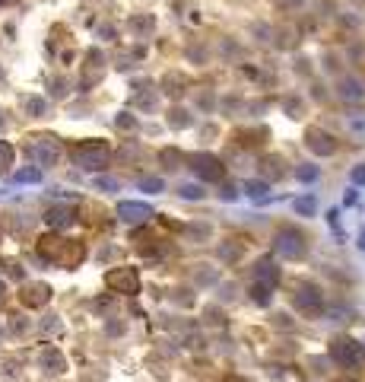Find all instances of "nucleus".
Masks as SVG:
<instances>
[{"mask_svg": "<svg viewBox=\"0 0 365 382\" xmlns=\"http://www.w3.org/2000/svg\"><path fill=\"white\" fill-rule=\"evenodd\" d=\"M70 160L83 169V172H102L111 163V146L105 140H80L70 150Z\"/></svg>", "mask_w": 365, "mask_h": 382, "instance_id": "1", "label": "nucleus"}, {"mask_svg": "<svg viewBox=\"0 0 365 382\" xmlns=\"http://www.w3.org/2000/svg\"><path fill=\"white\" fill-rule=\"evenodd\" d=\"M38 255H42L45 261H51V264L73 268V264L83 261L86 249L80 243H73V239H55V236H48V239H42V243H38Z\"/></svg>", "mask_w": 365, "mask_h": 382, "instance_id": "2", "label": "nucleus"}, {"mask_svg": "<svg viewBox=\"0 0 365 382\" xmlns=\"http://www.w3.org/2000/svg\"><path fill=\"white\" fill-rule=\"evenodd\" d=\"M26 153L38 169H48L61 160V140L51 134H32V137H26Z\"/></svg>", "mask_w": 365, "mask_h": 382, "instance_id": "3", "label": "nucleus"}, {"mask_svg": "<svg viewBox=\"0 0 365 382\" xmlns=\"http://www.w3.org/2000/svg\"><path fill=\"white\" fill-rule=\"evenodd\" d=\"M331 357H334V363L343 367V369H359L362 367V360H365L362 344L352 341V338H334L331 341Z\"/></svg>", "mask_w": 365, "mask_h": 382, "instance_id": "4", "label": "nucleus"}, {"mask_svg": "<svg viewBox=\"0 0 365 382\" xmlns=\"http://www.w3.org/2000/svg\"><path fill=\"white\" fill-rule=\"evenodd\" d=\"M273 249H276V255H282V258H305L308 243H305V236L299 233L296 226H286V229H280V233H276Z\"/></svg>", "mask_w": 365, "mask_h": 382, "instance_id": "5", "label": "nucleus"}, {"mask_svg": "<svg viewBox=\"0 0 365 382\" xmlns=\"http://www.w3.org/2000/svg\"><path fill=\"white\" fill-rule=\"evenodd\" d=\"M105 284H108L111 290L124 293V296H137L140 293V274H137V268H115V271L105 274Z\"/></svg>", "mask_w": 365, "mask_h": 382, "instance_id": "6", "label": "nucleus"}, {"mask_svg": "<svg viewBox=\"0 0 365 382\" xmlns=\"http://www.w3.org/2000/svg\"><path fill=\"white\" fill-rule=\"evenodd\" d=\"M191 172L197 175V179H203V182H220L226 169H222L220 156H213V153H194L191 156Z\"/></svg>", "mask_w": 365, "mask_h": 382, "instance_id": "7", "label": "nucleus"}, {"mask_svg": "<svg viewBox=\"0 0 365 382\" xmlns=\"http://www.w3.org/2000/svg\"><path fill=\"white\" fill-rule=\"evenodd\" d=\"M292 306L305 315H317L324 309V296L315 284H302V287H296V293H292Z\"/></svg>", "mask_w": 365, "mask_h": 382, "instance_id": "8", "label": "nucleus"}, {"mask_svg": "<svg viewBox=\"0 0 365 382\" xmlns=\"http://www.w3.org/2000/svg\"><path fill=\"white\" fill-rule=\"evenodd\" d=\"M117 217L124 223H146L152 217V207L143 201H121L117 204Z\"/></svg>", "mask_w": 365, "mask_h": 382, "instance_id": "9", "label": "nucleus"}, {"mask_svg": "<svg viewBox=\"0 0 365 382\" xmlns=\"http://www.w3.org/2000/svg\"><path fill=\"white\" fill-rule=\"evenodd\" d=\"M255 284H264V287H270V290L280 284V268H276V261L270 255H264L261 261L255 264Z\"/></svg>", "mask_w": 365, "mask_h": 382, "instance_id": "10", "label": "nucleus"}, {"mask_svg": "<svg viewBox=\"0 0 365 382\" xmlns=\"http://www.w3.org/2000/svg\"><path fill=\"white\" fill-rule=\"evenodd\" d=\"M305 137H308V150L311 153H321V156H331V153H337V140H334L327 131H321V128H311Z\"/></svg>", "mask_w": 365, "mask_h": 382, "instance_id": "11", "label": "nucleus"}, {"mask_svg": "<svg viewBox=\"0 0 365 382\" xmlns=\"http://www.w3.org/2000/svg\"><path fill=\"white\" fill-rule=\"evenodd\" d=\"M38 367L48 376H61L64 369H67V360H64V354L57 348H45L42 354H38Z\"/></svg>", "mask_w": 365, "mask_h": 382, "instance_id": "12", "label": "nucleus"}, {"mask_svg": "<svg viewBox=\"0 0 365 382\" xmlns=\"http://www.w3.org/2000/svg\"><path fill=\"white\" fill-rule=\"evenodd\" d=\"M45 223L55 229H67L76 223V207H51L48 214H45Z\"/></svg>", "mask_w": 365, "mask_h": 382, "instance_id": "13", "label": "nucleus"}, {"mask_svg": "<svg viewBox=\"0 0 365 382\" xmlns=\"http://www.w3.org/2000/svg\"><path fill=\"white\" fill-rule=\"evenodd\" d=\"M51 299V287L48 284H32L22 290V303L26 306H45Z\"/></svg>", "mask_w": 365, "mask_h": 382, "instance_id": "14", "label": "nucleus"}, {"mask_svg": "<svg viewBox=\"0 0 365 382\" xmlns=\"http://www.w3.org/2000/svg\"><path fill=\"white\" fill-rule=\"evenodd\" d=\"M13 182H16V185H35V182H42V169H38V166L16 169V172H13Z\"/></svg>", "mask_w": 365, "mask_h": 382, "instance_id": "15", "label": "nucleus"}, {"mask_svg": "<svg viewBox=\"0 0 365 382\" xmlns=\"http://www.w3.org/2000/svg\"><path fill=\"white\" fill-rule=\"evenodd\" d=\"M267 191H270V185H267V182H261V179H248V182H245V195L255 198V201H264Z\"/></svg>", "mask_w": 365, "mask_h": 382, "instance_id": "16", "label": "nucleus"}, {"mask_svg": "<svg viewBox=\"0 0 365 382\" xmlns=\"http://www.w3.org/2000/svg\"><path fill=\"white\" fill-rule=\"evenodd\" d=\"M13 156H16L13 144H7V140H0V172H7V169L13 166Z\"/></svg>", "mask_w": 365, "mask_h": 382, "instance_id": "17", "label": "nucleus"}, {"mask_svg": "<svg viewBox=\"0 0 365 382\" xmlns=\"http://www.w3.org/2000/svg\"><path fill=\"white\" fill-rule=\"evenodd\" d=\"M292 207H296V214L311 217V214H315V207H317V201L311 195H305V198H296V201H292Z\"/></svg>", "mask_w": 365, "mask_h": 382, "instance_id": "18", "label": "nucleus"}, {"mask_svg": "<svg viewBox=\"0 0 365 382\" xmlns=\"http://www.w3.org/2000/svg\"><path fill=\"white\" fill-rule=\"evenodd\" d=\"M343 99H350V102H356V99H362V83L359 80H343Z\"/></svg>", "mask_w": 365, "mask_h": 382, "instance_id": "19", "label": "nucleus"}, {"mask_svg": "<svg viewBox=\"0 0 365 382\" xmlns=\"http://www.w3.org/2000/svg\"><path fill=\"white\" fill-rule=\"evenodd\" d=\"M251 296H255V303L267 306L270 299H273V290H270V287H264V284H255V287H251Z\"/></svg>", "mask_w": 365, "mask_h": 382, "instance_id": "20", "label": "nucleus"}, {"mask_svg": "<svg viewBox=\"0 0 365 382\" xmlns=\"http://www.w3.org/2000/svg\"><path fill=\"white\" fill-rule=\"evenodd\" d=\"M140 188L150 191V195H159V191L166 188V182H162V179H140Z\"/></svg>", "mask_w": 365, "mask_h": 382, "instance_id": "21", "label": "nucleus"}, {"mask_svg": "<svg viewBox=\"0 0 365 382\" xmlns=\"http://www.w3.org/2000/svg\"><path fill=\"white\" fill-rule=\"evenodd\" d=\"M26 109H29V115H35V118H38V115H45V109H48V105H45V99H26Z\"/></svg>", "mask_w": 365, "mask_h": 382, "instance_id": "22", "label": "nucleus"}, {"mask_svg": "<svg viewBox=\"0 0 365 382\" xmlns=\"http://www.w3.org/2000/svg\"><path fill=\"white\" fill-rule=\"evenodd\" d=\"M181 195H185L187 201H191V198L194 201H200V198H203V188L200 185H181Z\"/></svg>", "mask_w": 365, "mask_h": 382, "instance_id": "23", "label": "nucleus"}, {"mask_svg": "<svg viewBox=\"0 0 365 382\" xmlns=\"http://www.w3.org/2000/svg\"><path fill=\"white\" fill-rule=\"evenodd\" d=\"M115 125H117V128H121V131H131V128H134V125H137V121H134V118H131V115H127V111H124V115H117V118H115Z\"/></svg>", "mask_w": 365, "mask_h": 382, "instance_id": "24", "label": "nucleus"}, {"mask_svg": "<svg viewBox=\"0 0 365 382\" xmlns=\"http://www.w3.org/2000/svg\"><path fill=\"white\" fill-rule=\"evenodd\" d=\"M296 179H302V182H315V179H317V169H315V166H305V169H299V172H296Z\"/></svg>", "mask_w": 365, "mask_h": 382, "instance_id": "25", "label": "nucleus"}, {"mask_svg": "<svg viewBox=\"0 0 365 382\" xmlns=\"http://www.w3.org/2000/svg\"><path fill=\"white\" fill-rule=\"evenodd\" d=\"M350 179H352V185H365V166H356V169H352Z\"/></svg>", "mask_w": 365, "mask_h": 382, "instance_id": "26", "label": "nucleus"}, {"mask_svg": "<svg viewBox=\"0 0 365 382\" xmlns=\"http://www.w3.org/2000/svg\"><path fill=\"white\" fill-rule=\"evenodd\" d=\"M96 185H99V188H105V191H117V182H115V179H99Z\"/></svg>", "mask_w": 365, "mask_h": 382, "instance_id": "27", "label": "nucleus"}, {"mask_svg": "<svg viewBox=\"0 0 365 382\" xmlns=\"http://www.w3.org/2000/svg\"><path fill=\"white\" fill-rule=\"evenodd\" d=\"M343 204H346V207H352V204H356V191H350V195L343 198Z\"/></svg>", "mask_w": 365, "mask_h": 382, "instance_id": "28", "label": "nucleus"}, {"mask_svg": "<svg viewBox=\"0 0 365 382\" xmlns=\"http://www.w3.org/2000/svg\"><path fill=\"white\" fill-rule=\"evenodd\" d=\"M359 249L365 252V229H362V233H359Z\"/></svg>", "mask_w": 365, "mask_h": 382, "instance_id": "29", "label": "nucleus"}, {"mask_svg": "<svg viewBox=\"0 0 365 382\" xmlns=\"http://www.w3.org/2000/svg\"><path fill=\"white\" fill-rule=\"evenodd\" d=\"M0 115H3V111H0ZM0 128H7V118H0Z\"/></svg>", "mask_w": 365, "mask_h": 382, "instance_id": "30", "label": "nucleus"}, {"mask_svg": "<svg viewBox=\"0 0 365 382\" xmlns=\"http://www.w3.org/2000/svg\"><path fill=\"white\" fill-rule=\"evenodd\" d=\"M3 4H16V0H0V7H3Z\"/></svg>", "mask_w": 365, "mask_h": 382, "instance_id": "31", "label": "nucleus"}]
</instances>
